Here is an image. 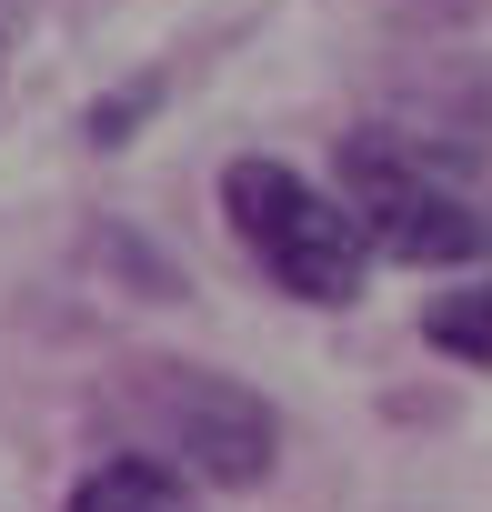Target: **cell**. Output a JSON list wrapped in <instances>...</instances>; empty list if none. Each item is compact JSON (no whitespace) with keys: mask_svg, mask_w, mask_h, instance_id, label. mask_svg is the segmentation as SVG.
Wrapping results in <instances>:
<instances>
[{"mask_svg":"<svg viewBox=\"0 0 492 512\" xmlns=\"http://www.w3.org/2000/svg\"><path fill=\"white\" fill-rule=\"evenodd\" d=\"M332 201L352 211L362 251H392V262H422V272L492 262V181L472 171V151L432 131H392V121L352 131Z\"/></svg>","mask_w":492,"mask_h":512,"instance_id":"1","label":"cell"},{"mask_svg":"<svg viewBox=\"0 0 492 512\" xmlns=\"http://www.w3.org/2000/svg\"><path fill=\"white\" fill-rule=\"evenodd\" d=\"M221 221H231V241H241V262H252L272 292L312 302V312H342V302L362 292V272H372L352 211H342L322 181H302L292 161L241 151V161L221 171Z\"/></svg>","mask_w":492,"mask_h":512,"instance_id":"2","label":"cell"},{"mask_svg":"<svg viewBox=\"0 0 492 512\" xmlns=\"http://www.w3.org/2000/svg\"><path fill=\"white\" fill-rule=\"evenodd\" d=\"M131 422L151 442V462H171L181 482H221L252 492L282 462V422L252 382L231 372H191V362H141L131 372Z\"/></svg>","mask_w":492,"mask_h":512,"instance_id":"3","label":"cell"},{"mask_svg":"<svg viewBox=\"0 0 492 512\" xmlns=\"http://www.w3.org/2000/svg\"><path fill=\"white\" fill-rule=\"evenodd\" d=\"M61 512H201V502H191V482H181L171 462H151V452H121V462L81 472V492H71Z\"/></svg>","mask_w":492,"mask_h":512,"instance_id":"4","label":"cell"},{"mask_svg":"<svg viewBox=\"0 0 492 512\" xmlns=\"http://www.w3.org/2000/svg\"><path fill=\"white\" fill-rule=\"evenodd\" d=\"M422 342H432L442 362H472V372H492V282H472V292H442V302L422 312Z\"/></svg>","mask_w":492,"mask_h":512,"instance_id":"5","label":"cell"}]
</instances>
